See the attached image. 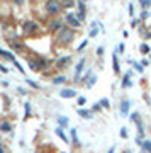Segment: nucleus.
Listing matches in <instances>:
<instances>
[{"instance_id":"obj_1","label":"nucleus","mask_w":151,"mask_h":153,"mask_svg":"<svg viewBox=\"0 0 151 153\" xmlns=\"http://www.w3.org/2000/svg\"><path fill=\"white\" fill-rule=\"evenodd\" d=\"M58 39H59L61 43H70V41L73 39V31H71V29H68V27H63V29L59 31Z\"/></svg>"},{"instance_id":"obj_2","label":"nucleus","mask_w":151,"mask_h":153,"mask_svg":"<svg viewBox=\"0 0 151 153\" xmlns=\"http://www.w3.org/2000/svg\"><path fill=\"white\" fill-rule=\"evenodd\" d=\"M59 9H61V5H59L58 0H48V3H46V10H48L49 14H58Z\"/></svg>"},{"instance_id":"obj_3","label":"nucleus","mask_w":151,"mask_h":153,"mask_svg":"<svg viewBox=\"0 0 151 153\" xmlns=\"http://www.w3.org/2000/svg\"><path fill=\"white\" fill-rule=\"evenodd\" d=\"M22 29H24V32L32 34V32H36V31H38V24H36V22H32V20H27V22H24Z\"/></svg>"},{"instance_id":"obj_4","label":"nucleus","mask_w":151,"mask_h":153,"mask_svg":"<svg viewBox=\"0 0 151 153\" xmlns=\"http://www.w3.org/2000/svg\"><path fill=\"white\" fill-rule=\"evenodd\" d=\"M66 22H68L71 27H80V20L76 19L73 14H68V16H66Z\"/></svg>"},{"instance_id":"obj_5","label":"nucleus","mask_w":151,"mask_h":153,"mask_svg":"<svg viewBox=\"0 0 151 153\" xmlns=\"http://www.w3.org/2000/svg\"><path fill=\"white\" fill-rule=\"evenodd\" d=\"M76 95L75 90H71V89H65V90H61V97L63 99H73Z\"/></svg>"},{"instance_id":"obj_6","label":"nucleus","mask_w":151,"mask_h":153,"mask_svg":"<svg viewBox=\"0 0 151 153\" xmlns=\"http://www.w3.org/2000/svg\"><path fill=\"white\" fill-rule=\"evenodd\" d=\"M127 112H129V100H124V102L121 104V114L127 116Z\"/></svg>"},{"instance_id":"obj_7","label":"nucleus","mask_w":151,"mask_h":153,"mask_svg":"<svg viewBox=\"0 0 151 153\" xmlns=\"http://www.w3.org/2000/svg\"><path fill=\"white\" fill-rule=\"evenodd\" d=\"M49 27H51L53 31H61V29H63V24H61L59 20H53V22L49 24Z\"/></svg>"},{"instance_id":"obj_8","label":"nucleus","mask_w":151,"mask_h":153,"mask_svg":"<svg viewBox=\"0 0 151 153\" xmlns=\"http://www.w3.org/2000/svg\"><path fill=\"white\" fill-rule=\"evenodd\" d=\"M76 112L82 116V117H85V119H92V112H90V111H85V109H78Z\"/></svg>"},{"instance_id":"obj_9","label":"nucleus","mask_w":151,"mask_h":153,"mask_svg":"<svg viewBox=\"0 0 151 153\" xmlns=\"http://www.w3.org/2000/svg\"><path fill=\"white\" fill-rule=\"evenodd\" d=\"M129 76H131V73H126V76H124V82H122V87H124V89L131 87V80H129Z\"/></svg>"},{"instance_id":"obj_10","label":"nucleus","mask_w":151,"mask_h":153,"mask_svg":"<svg viewBox=\"0 0 151 153\" xmlns=\"http://www.w3.org/2000/svg\"><path fill=\"white\" fill-rule=\"evenodd\" d=\"M56 134L61 138V139H63V141H68V136L63 133V129H59V128H58V129H56Z\"/></svg>"},{"instance_id":"obj_11","label":"nucleus","mask_w":151,"mask_h":153,"mask_svg":"<svg viewBox=\"0 0 151 153\" xmlns=\"http://www.w3.org/2000/svg\"><path fill=\"white\" fill-rule=\"evenodd\" d=\"M58 123H59V126H65V128H66V126H68V117H63V116H61V117L58 119Z\"/></svg>"},{"instance_id":"obj_12","label":"nucleus","mask_w":151,"mask_h":153,"mask_svg":"<svg viewBox=\"0 0 151 153\" xmlns=\"http://www.w3.org/2000/svg\"><path fill=\"white\" fill-rule=\"evenodd\" d=\"M68 61H70V58H68V56H66V58H61V60L58 61V66H59V68H63V65H66Z\"/></svg>"},{"instance_id":"obj_13","label":"nucleus","mask_w":151,"mask_h":153,"mask_svg":"<svg viewBox=\"0 0 151 153\" xmlns=\"http://www.w3.org/2000/svg\"><path fill=\"white\" fill-rule=\"evenodd\" d=\"M112 65H114V72H119V63H117V56H112Z\"/></svg>"},{"instance_id":"obj_14","label":"nucleus","mask_w":151,"mask_h":153,"mask_svg":"<svg viewBox=\"0 0 151 153\" xmlns=\"http://www.w3.org/2000/svg\"><path fill=\"white\" fill-rule=\"evenodd\" d=\"M139 49H141V53H143V55L150 53V46H148V44H141V48H139Z\"/></svg>"},{"instance_id":"obj_15","label":"nucleus","mask_w":151,"mask_h":153,"mask_svg":"<svg viewBox=\"0 0 151 153\" xmlns=\"http://www.w3.org/2000/svg\"><path fill=\"white\" fill-rule=\"evenodd\" d=\"M82 70H83V60L76 65V78H78V75H80V72H82Z\"/></svg>"},{"instance_id":"obj_16","label":"nucleus","mask_w":151,"mask_h":153,"mask_svg":"<svg viewBox=\"0 0 151 153\" xmlns=\"http://www.w3.org/2000/svg\"><path fill=\"white\" fill-rule=\"evenodd\" d=\"M143 148L146 152H151V141H143Z\"/></svg>"},{"instance_id":"obj_17","label":"nucleus","mask_w":151,"mask_h":153,"mask_svg":"<svg viewBox=\"0 0 151 153\" xmlns=\"http://www.w3.org/2000/svg\"><path fill=\"white\" fill-rule=\"evenodd\" d=\"M100 106H104V107H111V102H109L107 99H102V100H100Z\"/></svg>"},{"instance_id":"obj_18","label":"nucleus","mask_w":151,"mask_h":153,"mask_svg":"<svg viewBox=\"0 0 151 153\" xmlns=\"http://www.w3.org/2000/svg\"><path fill=\"white\" fill-rule=\"evenodd\" d=\"M65 80H66V78H65V76H56V78H55V80H53V82H55V83H63V82H65Z\"/></svg>"},{"instance_id":"obj_19","label":"nucleus","mask_w":151,"mask_h":153,"mask_svg":"<svg viewBox=\"0 0 151 153\" xmlns=\"http://www.w3.org/2000/svg\"><path fill=\"white\" fill-rule=\"evenodd\" d=\"M63 5H65V7H71V5H73V0H65Z\"/></svg>"},{"instance_id":"obj_20","label":"nucleus","mask_w":151,"mask_h":153,"mask_svg":"<svg viewBox=\"0 0 151 153\" xmlns=\"http://www.w3.org/2000/svg\"><path fill=\"white\" fill-rule=\"evenodd\" d=\"M121 136H122V138H127V129H126V128L121 129Z\"/></svg>"},{"instance_id":"obj_21","label":"nucleus","mask_w":151,"mask_h":153,"mask_svg":"<svg viewBox=\"0 0 151 153\" xmlns=\"http://www.w3.org/2000/svg\"><path fill=\"white\" fill-rule=\"evenodd\" d=\"M134 68H136V70H138L139 73L143 72V65H139V63H136V65H134Z\"/></svg>"},{"instance_id":"obj_22","label":"nucleus","mask_w":151,"mask_h":153,"mask_svg":"<svg viewBox=\"0 0 151 153\" xmlns=\"http://www.w3.org/2000/svg\"><path fill=\"white\" fill-rule=\"evenodd\" d=\"M0 129H2V131H9V129H10V126H9V124H2V126H0Z\"/></svg>"},{"instance_id":"obj_23","label":"nucleus","mask_w":151,"mask_h":153,"mask_svg":"<svg viewBox=\"0 0 151 153\" xmlns=\"http://www.w3.org/2000/svg\"><path fill=\"white\" fill-rule=\"evenodd\" d=\"M78 104L83 106V104H85V97H78Z\"/></svg>"},{"instance_id":"obj_24","label":"nucleus","mask_w":151,"mask_h":153,"mask_svg":"<svg viewBox=\"0 0 151 153\" xmlns=\"http://www.w3.org/2000/svg\"><path fill=\"white\" fill-rule=\"evenodd\" d=\"M71 138H73V141H78V139H76V131H75V129L71 131Z\"/></svg>"},{"instance_id":"obj_25","label":"nucleus","mask_w":151,"mask_h":153,"mask_svg":"<svg viewBox=\"0 0 151 153\" xmlns=\"http://www.w3.org/2000/svg\"><path fill=\"white\" fill-rule=\"evenodd\" d=\"M97 32H98V31H97V29H92V31H90V36H92V38H94V36H97Z\"/></svg>"},{"instance_id":"obj_26","label":"nucleus","mask_w":151,"mask_h":153,"mask_svg":"<svg viewBox=\"0 0 151 153\" xmlns=\"http://www.w3.org/2000/svg\"><path fill=\"white\" fill-rule=\"evenodd\" d=\"M95 82H97V76H92V80H90V82H88V85H94Z\"/></svg>"},{"instance_id":"obj_27","label":"nucleus","mask_w":151,"mask_h":153,"mask_svg":"<svg viewBox=\"0 0 151 153\" xmlns=\"http://www.w3.org/2000/svg\"><path fill=\"white\" fill-rule=\"evenodd\" d=\"M92 109H94V111H100V104H95Z\"/></svg>"},{"instance_id":"obj_28","label":"nucleus","mask_w":151,"mask_h":153,"mask_svg":"<svg viewBox=\"0 0 151 153\" xmlns=\"http://www.w3.org/2000/svg\"><path fill=\"white\" fill-rule=\"evenodd\" d=\"M16 3H17V5H22V3H24V0H16Z\"/></svg>"},{"instance_id":"obj_29","label":"nucleus","mask_w":151,"mask_h":153,"mask_svg":"<svg viewBox=\"0 0 151 153\" xmlns=\"http://www.w3.org/2000/svg\"><path fill=\"white\" fill-rule=\"evenodd\" d=\"M114 152H115V150H114V148H111V150H109L107 153H114Z\"/></svg>"}]
</instances>
